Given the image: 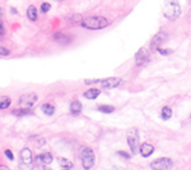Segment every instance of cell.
I'll return each mask as SVG.
<instances>
[{
	"label": "cell",
	"instance_id": "obj_1",
	"mask_svg": "<svg viewBox=\"0 0 191 170\" xmlns=\"http://www.w3.org/2000/svg\"><path fill=\"white\" fill-rule=\"evenodd\" d=\"M110 20L104 17L101 16H91V17H86L80 20V26L83 28H87V29H102L104 27L110 26Z\"/></svg>",
	"mask_w": 191,
	"mask_h": 170
},
{
	"label": "cell",
	"instance_id": "obj_2",
	"mask_svg": "<svg viewBox=\"0 0 191 170\" xmlns=\"http://www.w3.org/2000/svg\"><path fill=\"white\" fill-rule=\"evenodd\" d=\"M163 14L169 20H175L180 17V14H181V7H180L177 0H164Z\"/></svg>",
	"mask_w": 191,
	"mask_h": 170
},
{
	"label": "cell",
	"instance_id": "obj_3",
	"mask_svg": "<svg viewBox=\"0 0 191 170\" xmlns=\"http://www.w3.org/2000/svg\"><path fill=\"white\" fill-rule=\"evenodd\" d=\"M91 83H101L102 88L112 90L115 87L120 86V84L122 83V79L120 77H111V78H106L103 81H101V79H87L86 81V84H91Z\"/></svg>",
	"mask_w": 191,
	"mask_h": 170
},
{
	"label": "cell",
	"instance_id": "obj_4",
	"mask_svg": "<svg viewBox=\"0 0 191 170\" xmlns=\"http://www.w3.org/2000/svg\"><path fill=\"white\" fill-rule=\"evenodd\" d=\"M80 157H82V164L84 169H91L94 165V160H96V156L92 148H83L82 152H80Z\"/></svg>",
	"mask_w": 191,
	"mask_h": 170
},
{
	"label": "cell",
	"instance_id": "obj_5",
	"mask_svg": "<svg viewBox=\"0 0 191 170\" xmlns=\"http://www.w3.org/2000/svg\"><path fill=\"white\" fill-rule=\"evenodd\" d=\"M127 143H129V147L134 155L139 152V134H138V129L131 128L127 132Z\"/></svg>",
	"mask_w": 191,
	"mask_h": 170
},
{
	"label": "cell",
	"instance_id": "obj_6",
	"mask_svg": "<svg viewBox=\"0 0 191 170\" xmlns=\"http://www.w3.org/2000/svg\"><path fill=\"white\" fill-rule=\"evenodd\" d=\"M173 166V161L168 157H163V159H157L155 161H153L151 164L152 169H157V170H166V169H171Z\"/></svg>",
	"mask_w": 191,
	"mask_h": 170
},
{
	"label": "cell",
	"instance_id": "obj_7",
	"mask_svg": "<svg viewBox=\"0 0 191 170\" xmlns=\"http://www.w3.org/2000/svg\"><path fill=\"white\" fill-rule=\"evenodd\" d=\"M37 95L35 92H32V93H24L22 95V96L19 97V105L20 106H23V108H32L33 106V104L37 101Z\"/></svg>",
	"mask_w": 191,
	"mask_h": 170
},
{
	"label": "cell",
	"instance_id": "obj_8",
	"mask_svg": "<svg viewBox=\"0 0 191 170\" xmlns=\"http://www.w3.org/2000/svg\"><path fill=\"white\" fill-rule=\"evenodd\" d=\"M149 60V52L145 49H140L139 51L135 54V63L136 65H144Z\"/></svg>",
	"mask_w": 191,
	"mask_h": 170
},
{
	"label": "cell",
	"instance_id": "obj_9",
	"mask_svg": "<svg viewBox=\"0 0 191 170\" xmlns=\"http://www.w3.org/2000/svg\"><path fill=\"white\" fill-rule=\"evenodd\" d=\"M19 156H20V160L26 165H32V163H33V155H32V151L28 147L22 148L19 152Z\"/></svg>",
	"mask_w": 191,
	"mask_h": 170
},
{
	"label": "cell",
	"instance_id": "obj_10",
	"mask_svg": "<svg viewBox=\"0 0 191 170\" xmlns=\"http://www.w3.org/2000/svg\"><path fill=\"white\" fill-rule=\"evenodd\" d=\"M166 40H167V34L166 32H159V34H157L153 37L152 42H151V49L152 50H157L159 46H161V44H163Z\"/></svg>",
	"mask_w": 191,
	"mask_h": 170
},
{
	"label": "cell",
	"instance_id": "obj_11",
	"mask_svg": "<svg viewBox=\"0 0 191 170\" xmlns=\"http://www.w3.org/2000/svg\"><path fill=\"white\" fill-rule=\"evenodd\" d=\"M36 163L41 166H46L49 164L52 163V155L50 152H44L41 155H37L36 156Z\"/></svg>",
	"mask_w": 191,
	"mask_h": 170
},
{
	"label": "cell",
	"instance_id": "obj_12",
	"mask_svg": "<svg viewBox=\"0 0 191 170\" xmlns=\"http://www.w3.org/2000/svg\"><path fill=\"white\" fill-rule=\"evenodd\" d=\"M139 151H140V154L143 155V157H149V156L153 154V151H154V147H153L151 143L144 142V143L139 147Z\"/></svg>",
	"mask_w": 191,
	"mask_h": 170
},
{
	"label": "cell",
	"instance_id": "obj_13",
	"mask_svg": "<svg viewBox=\"0 0 191 170\" xmlns=\"http://www.w3.org/2000/svg\"><path fill=\"white\" fill-rule=\"evenodd\" d=\"M82 109H83V106H82V102L79 100H74L70 104V113L74 114V115L82 113Z\"/></svg>",
	"mask_w": 191,
	"mask_h": 170
},
{
	"label": "cell",
	"instance_id": "obj_14",
	"mask_svg": "<svg viewBox=\"0 0 191 170\" xmlns=\"http://www.w3.org/2000/svg\"><path fill=\"white\" fill-rule=\"evenodd\" d=\"M27 18L32 22H36L37 20V9L35 5H29L27 9Z\"/></svg>",
	"mask_w": 191,
	"mask_h": 170
},
{
	"label": "cell",
	"instance_id": "obj_15",
	"mask_svg": "<svg viewBox=\"0 0 191 170\" xmlns=\"http://www.w3.org/2000/svg\"><path fill=\"white\" fill-rule=\"evenodd\" d=\"M100 93H101V90H98V88H91V90L84 92V97L89 99V100H94L96 97L100 96Z\"/></svg>",
	"mask_w": 191,
	"mask_h": 170
},
{
	"label": "cell",
	"instance_id": "obj_16",
	"mask_svg": "<svg viewBox=\"0 0 191 170\" xmlns=\"http://www.w3.org/2000/svg\"><path fill=\"white\" fill-rule=\"evenodd\" d=\"M10 104H12V99L8 96H0V110L3 109H8Z\"/></svg>",
	"mask_w": 191,
	"mask_h": 170
},
{
	"label": "cell",
	"instance_id": "obj_17",
	"mask_svg": "<svg viewBox=\"0 0 191 170\" xmlns=\"http://www.w3.org/2000/svg\"><path fill=\"white\" fill-rule=\"evenodd\" d=\"M13 115H17V116H23V115H29L32 114V110L31 108H23V109H14L12 111Z\"/></svg>",
	"mask_w": 191,
	"mask_h": 170
},
{
	"label": "cell",
	"instance_id": "obj_18",
	"mask_svg": "<svg viewBox=\"0 0 191 170\" xmlns=\"http://www.w3.org/2000/svg\"><path fill=\"white\" fill-rule=\"evenodd\" d=\"M41 110L44 111L46 115H52L55 113V106L51 105V104H44L41 106Z\"/></svg>",
	"mask_w": 191,
	"mask_h": 170
},
{
	"label": "cell",
	"instance_id": "obj_19",
	"mask_svg": "<svg viewBox=\"0 0 191 170\" xmlns=\"http://www.w3.org/2000/svg\"><path fill=\"white\" fill-rule=\"evenodd\" d=\"M57 160H59V164H60V166H61V168L71 169V168L74 166V165H73V163H71L70 160H68V159H65V157H59Z\"/></svg>",
	"mask_w": 191,
	"mask_h": 170
},
{
	"label": "cell",
	"instance_id": "obj_20",
	"mask_svg": "<svg viewBox=\"0 0 191 170\" xmlns=\"http://www.w3.org/2000/svg\"><path fill=\"white\" fill-rule=\"evenodd\" d=\"M82 19H83V17L80 14H73V16H69L68 17V20H69V22H71L73 25H77V23L79 25Z\"/></svg>",
	"mask_w": 191,
	"mask_h": 170
},
{
	"label": "cell",
	"instance_id": "obj_21",
	"mask_svg": "<svg viewBox=\"0 0 191 170\" xmlns=\"http://www.w3.org/2000/svg\"><path fill=\"white\" fill-rule=\"evenodd\" d=\"M98 110L101 113H104V114H110V113H112L115 110V108L113 106H110V105H101L98 108Z\"/></svg>",
	"mask_w": 191,
	"mask_h": 170
},
{
	"label": "cell",
	"instance_id": "obj_22",
	"mask_svg": "<svg viewBox=\"0 0 191 170\" xmlns=\"http://www.w3.org/2000/svg\"><path fill=\"white\" fill-rule=\"evenodd\" d=\"M171 116H172V110H171V109L167 108V106L162 109V118H163L164 120H168L169 118H171Z\"/></svg>",
	"mask_w": 191,
	"mask_h": 170
},
{
	"label": "cell",
	"instance_id": "obj_23",
	"mask_svg": "<svg viewBox=\"0 0 191 170\" xmlns=\"http://www.w3.org/2000/svg\"><path fill=\"white\" fill-rule=\"evenodd\" d=\"M40 8H41V12H42V13H47L49 10L51 9V5H50L49 3H42Z\"/></svg>",
	"mask_w": 191,
	"mask_h": 170
},
{
	"label": "cell",
	"instance_id": "obj_24",
	"mask_svg": "<svg viewBox=\"0 0 191 170\" xmlns=\"http://www.w3.org/2000/svg\"><path fill=\"white\" fill-rule=\"evenodd\" d=\"M10 54V50L4 47V46H0V56H8Z\"/></svg>",
	"mask_w": 191,
	"mask_h": 170
},
{
	"label": "cell",
	"instance_id": "obj_25",
	"mask_svg": "<svg viewBox=\"0 0 191 170\" xmlns=\"http://www.w3.org/2000/svg\"><path fill=\"white\" fill-rule=\"evenodd\" d=\"M157 51L158 52H161V54H163V55H168V54H171V52L173 51L172 49H168V50H166V49H161V47H158L157 49Z\"/></svg>",
	"mask_w": 191,
	"mask_h": 170
},
{
	"label": "cell",
	"instance_id": "obj_26",
	"mask_svg": "<svg viewBox=\"0 0 191 170\" xmlns=\"http://www.w3.org/2000/svg\"><path fill=\"white\" fill-rule=\"evenodd\" d=\"M4 154H5V156L9 159V160H14V155H13V152L10 151V150H5Z\"/></svg>",
	"mask_w": 191,
	"mask_h": 170
},
{
	"label": "cell",
	"instance_id": "obj_27",
	"mask_svg": "<svg viewBox=\"0 0 191 170\" xmlns=\"http://www.w3.org/2000/svg\"><path fill=\"white\" fill-rule=\"evenodd\" d=\"M5 35V27H4V23L0 20V37H3Z\"/></svg>",
	"mask_w": 191,
	"mask_h": 170
},
{
	"label": "cell",
	"instance_id": "obj_28",
	"mask_svg": "<svg viewBox=\"0 0 191 170\" xmlns=\"http://www.w3.org/2000/svg\"><path fill=\"white\" fill-rule=\"evenodd\" d=\"M64 37H65V35H64L62 32H56L54 35V40H62Z\"/></svg>",
	"mask_w": 191,
	"mask_h": 170
},
{
	"label": "cell",
	"instance_id": "obj_29",
	"mask_svg": "<svg viewBox=\"0 0 191 170\" xmlns=\"http://www.w3.org/2000/svg\"><path fill=\"white\" fill-rule=\"evenodd\" d=\"M117 154H119L120 156L125 157V159H130V154H126V152H124V151H119Z\"/></svg>",
	"mask_w": 191,
	"mask_h": 170
},
{
	"label": "cell",
	"instance_id": "obj_30",
	"mask_svg": "<svg viewBox=\"0 0 191 170\" xmlns=\"http://www.w3.org/2000/svg\"><path fill=\"white\" fill-rule=\"evenodd\" d=\"M3 14H4V9H3L2 7H0V18L3 17Z\"/></svg>",
	"mask_w": 191,
	"mask_h": 170
},
{
	"label": "cell",
	"instance_id": "obj_31",
	"mask_svg": "<svg viewBox=\"0 0 191 170\" xmlns=\"http://www.w3.org/2000/svg\"><path fill=\"white\" fill-rule=\"evenodd\" d=\"M12 13H13V14H17V9L13 8V9H12Z\"/></svg>",
	"mask_w": 191,
	"mask_h": 170
},
{
	"label": "cell",
	"instance_id": "obj_32",
	"mask_svg": "<svg viewBox=\"0 0 191 170\" xmlns=\"http://www.w3.org/2000/svg\"><path fill=\"white\" fill-rule=\"evenodd\" d=\"M0 169H8V166H5V165H0Z\"/></svg>",
	"mask_w": 191,
	"mask_h": 170
},
{
	"label": "cell",
	"instance_id": "obj_33",
	"mask_svg": "<svg viewBox=\"0 0 191 170\" xmlns=\"http://www.w3.org/2000/svg\"><path fill=\"white\" fill-rule=\"evenodd\" d=\"M57 2H64V0H57Z\"/></svg>",
	"mask_w": 191,
	"mask_h": 170
}]
</instances>
